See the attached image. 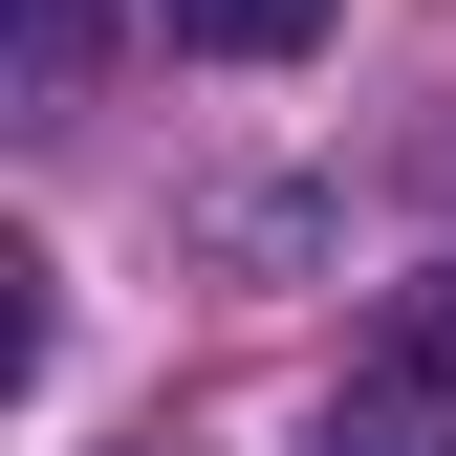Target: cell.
I'll list each match as a JSON object with an SVG mask.
<instances>
[{
  "label": "cell",
  "mask_w": 456,
  "mask_h": 456,
  "mask_svg": "<svg viewBox=\"0 0 456 456\" xmlns=\"http://www.w3.org/2000/svg\"><path fill=\"white\" fill-rule=\"evenodd\" d=\"M326 456H456V282H391L326 370Z\"/></svg>",
  "instance_id": "obj_1"
},
{
  "label": "cell",
  "mask_w": 456,
  "mask_h": 456,
  "mask_svg": "<svg viewBox=\"0 0 456 456\" xmlns=\"http://www.w3.org/2000/svg\"><path fill=\"white\" fill-rule=\"evenodd\" d=\"M152 22L217 44V66H305V44H326V0H152Z\"/></svg>",
  "instance_id": "obj_2"
},
{
  "label": "cell",
  "mask_w": 456,
  "mask_h": 456,
  "mask_svg": "<svg viewBox=\"0 0 456 456\" xmlns=\"http://www.w3.org/2000/svg\"><path fill=\"white\" fill-rule=\"evenodd\" d=\"M22 87H44V109L87 87V0H22Z\"/></svg>",
  "instance_id": "obj_3"
}]
</instances>
